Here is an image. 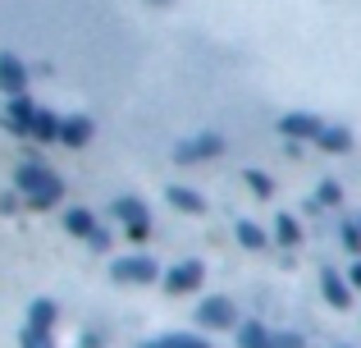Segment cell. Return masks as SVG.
I'll return each mask as SVG.
<instances>
[{
	"label": "cell",
	"instance_id": "obj_19",
	"mask_svg": "<svg viewBox=\"0 0 361 348\" xmlns=\"http://www.w3.org/2000/svg\"><path fill=\"white\" fill-rule=\"evenodd\" d=\"M142 348H211V344H206L202 335L178 330V335H160V340H151V344H142Z\"/></svg>",
	"mask_w": 361,
	"mask_h": 348
},
{
	"label": "cell",
	"instance_id": "obj_11",
	"mask_svg": "<svg viewBox=\"0 0 361 348\" xmlns=\"http://www.w3.org/2000/svg\"><path fill=\"white\" fill-rule=\"evenodd\" d=\"M92 133H97L92 115H69V119L60 124V143H64V147H87Z\"/></svg>",
	"mask_w": 361,
	"mask_h": 348
},
{
	"label": "cell",
	"instance_id": "obj_29",
	"mask_svg": "<svg viewBox=\"0 0 361 348\" xmlns=\"http://www.w3.org/2000/svg\"><path fill=\"white\" fill-rule=\"evenodd\" d=\"M357 224H361V220H357Z\"/></svg>",
	"mask_w": 361,
	"mask_h": 348
},
{
	"label": "cell",
	"instance_id": "obj_20",
	"mask_svg": "<svg viewBox=\"0 0 361 348\" xmlns=\"http://www.w3.org/2000/svg\"><path fill=\"white\" fill-rule=\"evenodd\" d=\"M274 239H279L283 248H298V243H302V224H298V215L283 211L279 220H274Z\"/></svg>",
	"mask_w": 361,
	"mask_h": 348
},
{
	"label": "cell",
	"instance_id": "obj_7",
	"mask_svg": "<svg viewBox=\"0 0 361 348\" xmlns=\"http://www.w3.org/2000/svg\"><path fill=\"white\" fill-rule=\"evenodd\" d=\"M197 321H202L206 330H229V325L238 321V307H233L229 298H206V303L197 307Z\"/></svg>",
	"mask_w": 361,
	"mask_h": 348
},
{
	"label": "cell",
	"instance_id": "obj_16",
	"mask_svg": "<svg viewBox=\"0 0 361 348\" xmlns=\"http://www.w3.org/2000/svg\"><path fill=\"white\" fill-rule=\"evenodd\" d=\"M55 316H60V307H55L51 298H37V303L27 307V325H32V330H51Z\"/></svg>",
	"mask_w": 361,
	"mask_h": 348
},
{
	"label": "cell",
	"instance_id": "obj_22",
	"mask_svg": "<svg viewBox=\"0 0 361 348\" xmlns=\"http://www.w3.org/2000/svg\"><path fill=\"white\" fill-rule=\"evenodd\" d=\"M247 188H252L256 197H270L274 193V184H270V174H261V170H247Z\"/></svg>",
	"mask_w": 361,
	"mask_h": 348
},
{
	"label": "cell",
	"instance_id": "obj_2",
	"mask_svg": "<svg viewBox=\"0 0 361 348\" xmlns=\"http://www.w3.org/2000/svg\"><path fill=\"white\" fill-rule=\"evenodd\" d=\"M110 280H119V284H156V280H165V270L156 266V257H147V252H133V257H115Z\"/></svg>",
	"mask_w": 361,
	"mask_h": 348
},
{
	"label": "cell",
	"instance_id": "obj_28",
	"mask_svg": "<svg viewBox=\"0 0 361 348\" xmlns=\"http://www.w3.org/2000/svg\"><path fill=\"white\" fill-rule=\"evenodd\" d=\"M147 5H174V0H147Z\"/></svg>",
	"mask_w": 361,
	"mask_h": 348
},
{
	"label": "cell",
	"instance_id": "obj_23",
	"mask_svg": "<svg viewBox=\"0 0 361 348\" xmlns=\"http://www.w3.org/2000/svg\"><path fill=\"white\" fill-rule=\"evenodd\" d=\"M23 348H55L51 330H32V325H27V330H23Z\"/></svg>",
	"mask_w": 361,
	"mask_h": 348
},
{
	"label": "cell",
	"instance_id": "obj_13",
	"mask_svg": "<svg viewBox=\"0 0 361 348\" xmlns=\"http://www.w3.org/2000/svg\"><path fill=\"white\" fill-rule=\"evenodd\" d=\"M316 147H320V152H329V156H343V152H353V133H348L343 124H325V128H320V138H316Z\"/></svg>",
	"mask_w": 361,
	"mask_h": 348
},
{
	"label": "cell",
	"instance_id": "obj_26",
	"mask_svg": "<svg viewBox=\"0 0 361 348\" xmlns=\"http://www.w3.org/2000/svg\"><path fill=\"white\" fill-rule=\"evenodd\" d=\"M87 243H92V248H110V234H106V229H97V234H92Z\"/></svg>",
	"mask_w": 361,
	"mask_h": 348
},
{
	"label": "cell",
	"instance_id": "obj_4",
	"mask_svg": "<svg viewBox=\"0 0 361 348\" xmlns=\"http://www.w3.org/2000/svg\"><path fill=\"white\" fill-rule=\"evenodd\" d=\"M115 220L128 224L133 243H142L151 234V211H147V202H137V197H119V202H115Z\"/></svg>",
	"mask_w": 361,
	"mask_h": 348
},
{
	"label": "cell",
	"instance_id": "obj_25",
	"mask_svg": "<svg viewBox=\"0 0 361 348\" xmlns=\"http://www.w3.org/2000/svg\"><path fill=\"white\" fill-rule=\"evenodd\" d=\"M274 348H302L298 335H274Z\"/></svg>",
	"mask_w": 361,
	"mask_h": 348
},
{
	"label": "cell",
	"instance_id": "obj_8",
	"mask_svg": "<svg viewBox=\"0 0 361 348\" xmlns=\"http://www.w3.org/2000/svg\"><path fill=\"white\" fill-rule=\"evenodd\" d=\"M0 92L5 97H27V64L18 55H0Z\"/></svg>",
	"mask_w": 361,
	"mask_h": 348
},
{
	"label": "cell",
	"instance_id": "obj_21",
	"mask_svg": "<svg viewBox=\"0 0 361 348\" xmlns=\"http://www.w3.org/2000/svg\"><path fill=\"white\" fill-rule=\"evenodd\" d=\"M316 202H320V206H338V202H343V188H338L334 179H325V184L316 188Z\"/></svg>",
	"mask_w": 361,
	"mask_h": 348
},
{
	"label": "cell",
	"instance_id": "obj_24",
	"mask_svg": "<svg viewBox=\"0 0 361 348\" xmlns=\"http://www.w3.org/2000/svg\"><path fill=\"white\" fill-rule=\"evenodd\" d=\"M343 248L361 252V224H343Z\"/></svg>",
	"mask_w": 361,
	"mask_h": 348
},
{
	"label": "cell",
	"instance_id": "obj_17",
	"mask_svg": "<svg viewBox=\"0 0 361 348\" xmlns=\"http://www.w3.org/2000/svg\"><path fill=\"white\" fill-rule=\"evenodd\" d=\"M238 348H274V335L265 330L261 321H247L238 330Z\"/></svg>",
	"mask_w": 361,
	"mask_h": 348
},
{
	"label": "cell",
	"instance_id": "obj_27",
	"mask_svg": "<svg viewBox=\"0 0 361 348\" xmlns=\"http://www.w3.org/2000/svg\"><path fill=\"white\" fill-rule=\"evenodd\" d=\"M353 284L361 289V261H357V266H353Z\"/></svg>",
	"mask_w": 361,
	"mask_h": 348
},
{
	"label": "cell",
	"instance_id": "obj_9",
	"mask_svg": "<svg viewBox=\"0 0 361 348\" xmlns=\"http://www.w3.org/2000/svg\"><path fill=\"white\" fill-rule=\"evenodd\" d=\"M32 115H37V106H32L27 97H9V106H5V128H9V133H18V138H27Z\"/></svg>",
	"mask_w": 361,
	"mask_h": 348
},
{
	"label": "cell",
	"instance_id": "obj_14",
	"mask_svg": "<svg viewBox=\"0 0 361 348\" xmlns=\"http://www.w3.org/2000/svg\"><path fill=\"white\" fill-rule=\"evenodd\" d=\"M64 229H69L73 239H92L101 224H97V215H92L87 206H69V211H64Z\"/></svg>",
	"mask_w": 361,
	"mask_h": 348
},
{
	"label": "cell",
	"instance_id": "obj_3",
	"mask_svg": "<svg viewBox=\"0 0 361 348\" xmlns=\"http://www.w3.org/2000/svg\"><path fill=\"white\" fill-rule=\"evenodd\" d=\"M224 133H192V138H183V143L174 147V161L178 165H192V161H215V156H224Z\"/></svg>",
	"mask_w": 361,
	"mask_h": 348
},
{
	"label": "cell",
	"instance_id": "obj_18",
	"mask_svg": "<svg viewBox=\"0 0 361 348\" xmlns=\"http://www.w3.org/2000/svg\"><path fill=\"white\" fill-rule=\"evenodd\" d=\"M233 234H238V243H243L247 252H261L265 243H270V234H265L256 220H238V229H233Z\"/></svg>",
	"mask_w": 361,
	"mask_h": 348
},
{
	"label": "cell",
	"instance_id": "obj_6",
	"mask_svg": "<svg viewBox=\"0 0 361 348\" xmlns=\"http://www.w3.org/2000/svg\"><path fill=\"white\" fill-rule=\"evenodd\" d=\"M202 280H206V266L202 261H178L174 270H165V294H192V289H202Z\"/></svg>",
	"mask_w": 361,
	"mask_h": 348
},
{
	"label": "cell",
	"instance_id": "obj_1",
	"mask_svg": "<svg viewBox=\"0 0 361 348\" xmlns=\"http://www.w3.org/2000/svg\"><path fill=\"white\" fill-rule=\"evenodd\" d=\"M14 184H18V193L27 197L32 211H51V206H60V197H64L60 174H51L46 165H32V161H23L14 170Z\"/></svg>",
	"mask_w": 361,
	"mask_h": 348
},
{
	"label": "cell",
	"instance_id": "obj_5",
	"mask_svg": "<svg viewBox=\"0 0 361 348\" xmlns=\"http://www.w3.org/2000/svg\"><path fill=\"white\" fill-rule=\"evenodd\" d=\"M320 128H325V119L311 115V110H293V115L279 119V133L288 138V143H316Z\"/></svg>",
	"mask_w": 361,
	"mask_h": 348
},
{
	"label": "cell",
	"instance_id": "obj_10",
	"mask_svg": "<svg viewBox=\"0 0 361 348\" xmlns=\"http://www.w3.org/2000/svg\"><path fill=\"white\" fill-rule=\"evenodd\" d=\"M165 202L174 206V211H183V215H202L206 211V197L197 193V188H183V184H169L165 188Z\"/></svg>",
	"mask_w": 361,
	"mask_h": 348
},
{
	"label": "cell",
	"instance_id": "obj_15",
	"mask_svg": "<svg viewBox=\"0 0 361 348\" xmlns=\"http://www.w3.org/2000/svg\"><path fill=\"white\" fill-rule=\"evenodd\" d=\"M320 294H325L334 307H348V303H353V289H348V280L334 275V270H325V275H320Z\"/></svg>",
	"mask_w": 361,
	"mask_h": 348
},
{
	"label": "cell",
	"instance_id": "obj_12",
	"mask_svg": "<svg viewBox=\"0 0 361 348\" xmlns=\"http://www.w3.org/2000/svg\"><path fill=\"white\" fill-rule=\"evenodd\" d=\"M60 124H64V119L55 115V110H42V106H37V115H32V128H27V138H32V143H60Z\"/></svg>",
	"mask_w": 361,
	"mask_h": 348
}]
</instances>
